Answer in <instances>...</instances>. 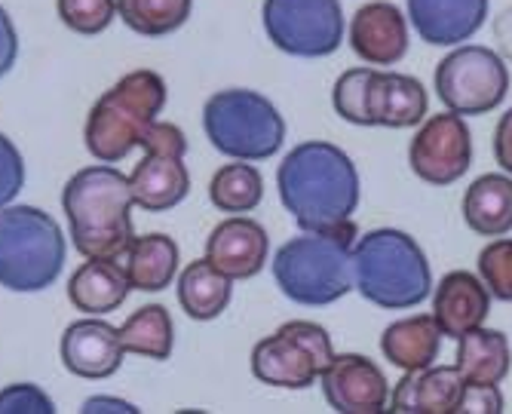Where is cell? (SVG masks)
Returning a JSON list of instances; mask_svg holds the SVG:
<instances>
[{
	"label": "cell",
	"mask_w": 512,
	"mask_h": 414,
	"mask_svg": "<svg viewBox=\"0 0 512 414\" xmlns=\"http://www.w3.org/2000/svg\"><path fill=\"white\" fill-rule=\"evenodd\" d=\"M408 163L417 178L436 188L460 181L473 166V135L467 120L454 111L424 120L408 145Z\"/></svg>",
	"instance_id": "cell-12"
},
{
	"label": "cell",
	"mask_w": 512,
	"mask_h": 414,
	"mask_svg": "<svg viewBox=\"0 0 512 414\" xmlns=\"http://www.w3.org/2000/svg\"><path fill=\"white\" fill-rule=\"evenodd\" d=\"M494 31H497V40L506 50V56H512V10H506L497 22H494Z\"/></svg>",
	"instance_id": "cell-39"
},
{
	"label": "cell",
	"mask_w": 512,
	"mask_h": 414,
	"mask_svg": "<svg viewBox=\"0 0 512 414\" xmlns=\"http://www.w3.org/2000/svg\"><path fill=\"white\" fill-rule=\"evenodd\" d=\"M353 243V221H344L332 230H304V237L283 243L270 264L279 292L301 307H325L341 301L353 289Z\"/></svg>",
	"instance_id": "cell-4"
},
{
	"label": "cell",
	"mask_w": 512,
	"mask_h": 414,
	"mask_svg": "<svg viewBox=\"0 0 512 414\" xmlns=\"http://www.w3.org/2000/svg\"><path fill=\"white\" fill-rule=\"evenodd\" d=\"M479 280L497 301H512V240H491L479 252Z\"/></svg>",
	"instance_id": "cell-31"
},
{
	"label": "cell",
	"mask_w": 512,
	"mask_h": 414,
	"mask_svg": "<svg viewBox=\"0 0 512 414\" xmlns=\"http://www.w3.org/2000/svg\"><path fill=\"white\" fill-rule=\"evenodd\" d=\"M123 341L120 329L105 319H77L62 335V362L71 375L86 381H105L117 375L123 365Z\"/></svg>",
	"instance_id": "cell-15"
},
{
	"label": "cell",
	"mask_w": 512,
	"mask_h": 414,
	"mask_svg": "<svg viewBox=\"0 0 512 414\" xmlns=\"http://www.w3.org/2000/svg\"><path fill=\"white\" fill-rule=\"evenodd\" d=\"M132 206L129 178L111 163L74 172L62 194L74 249L83 258H117L135 240Z\"/></svg>",
	"instance_id": "cell-2"
},
{
	"label": "cell",
	"mask_w": 512,
	"mask_h": 414,
	"mask_svg": "<svg viewBox=\"0 0 512 414\" xmlns=\"http://www.w3.org/2000/svg\"><path fill=\"white\" fill-rule=\"evenodd\" d=\"M194 13V0H117V19L142 37H166Z\"/></svg>",
	"instance_id": "cell-29"
},
{
	"label": "cell",
	"mask_w": 512,
	"mask_h": 414,
	"mask_svg": "<svg viewBox=\"0 0 512 414\" xmlns=\"http://www.w3.org/2000/svg\"><path fill=\"white\" fill-rule=\"evenodd\" d=\"M117 261L123 264L129 286L138 292H163L172 286L175 273H178V246L166 234H148V237H135Z\"/></svg>",
	"instance_id": "cell-24"
},
{
	"label": "cell",
	"mask_w": 512,
	"mask_h": 414,
	"mask_svg": "<svg viewBox=\"0 0 512 414\" xmlns=\"http://www.w3.org/2000/svg\"><path fill=\"white\" fill-rule=\"evenodd\" d=\"M80 411L83 414H96V411H102V414H108V411H114V414H135L138 408L132 402H126V399H117V396H89Z\"/></svg>",
	"instance_id": "cell-38"
},
{
	"label": "cell",
	"mask_w": 512,
	"mask_h": 414,
	"mask_svg": "<svg viewBox=\"0 0 512 414\" xmlns=\"http://www.w3.org/2000/svg\"><path fill=\"white\" fill-rule=\"evenodd\" d=\"M25 188V160L13 138L0 132V209L10 206Z\"/></svg>",
	"instance_id": "cell-33"
},
{
	"label": "cell",
	"mask_w": 512,
	"mask_h": 414,
	"mask_svg": "<svg viewBox=\"0 0 512 414\" xmlns=\"http://www.w3.org/2000/svg\"><path fill=\"white\" fill-rule=\"evenodd\" d=\"M467 384L454 365H430L421 372H405L393 387V411L402 414H457Z\"/></svg>",
	"instance_id": "cell-20"
},
{
	"label": "cell",
	"mask_w": 512,
	"mask_h": 414,
	"mask_svg": "<svg viewBox=\"0 0 512 414\" xmlns=\"http://www.w3.org/2000/svg\"><path fill=\"white\" fill-rule=\"evenodd\" d=\"M19 59V34L10 13L0 7V77H7Z\"/></svg>",
	"instance_id": "cell-36"
},
{
	"label": "cell",
	"mask_w": 512,
	"mask_h": 414,
	"mask_svg": "<svg viewBox=\"0 0 512 414\" xmlns=\"http://www.w3.org/2000/svg\"><path fill=\"white\" fill-rule=\"evenodd\" d=\"M335 356L332 338L319 322L292 319L252 350V375L279 390H307Z\"/></svg>",
	"instance_id": "cell-8"
},
{
	"label": "cell",
	"mask_w": 512,
	"mask_h": 414,
	"mask_svg": "<svg viewBox=\"0 0 512 414\" xmlns=\"http://www.w3.org/2000/svg\"><path fill=\"white\" fill-rule=\"evenodd\" d=\"M491 0H408V22L430 46H460L482 31Z\"/></svg>",
	"instance_id": "cell-17"
},
{
	"label": "cell",
	"mask_w": 512,
	"mask_h": 414,
	"mask_svg": "<svg viewBox=\"0 0 512 414\" xmlns=\"http://www.w3.org/2000/svg\"><path fill=\"white\" fill-rule=\"evenodd\" d=\"M209 200L215 209L230 215L252 212L264 200V178L252 163H227L209 181Z\"/></svg>",
	"instance_id": "cell-28"
},
{
	"label": "cell",
	"mask_w": 512,
	"mask_h": 414,
	"mask_svg": "<svg viewBox=\"0 0 512 414\" xmlns=\"http://www.w3.org/2000/svg\"><path fill=\"white\" fill-rule=\"evenodd\" d=\"M325 402L338 414H381L390 405V384L381 368L362 353L332 356L319 375Z\"/></svg>",
	"instance_id": "cell-13"
},
{
	"label": "cell",
	"mask_w": 512,
	"mask_h": 414,
	"mask_svg": "<svg viewBox=\"0 0 512 414\" xmlns=\"http://www.w3.org/2000/svg\"><path fill=\"white\" fill-rule=\"evenodd\" d=\"M509 341L497 329H470L457 338V375L470 387H497L509 375Z\"/></svg>",
	"instance_id": "cell-22"
},
{
	"label": "cell",
	"mask_w": 512,
	"mask_h": 414,
	"mask_svg": "<svg viewBox=\"0 0 512 414\" xmlns=\"http://www.w3.org/2000/svg\"><path fill=\"white\" fill-rule=\"evenodd\" d=\"M442 347V332L436 326L433 313H417V316H405L393 326L384 329L381 335V350L384 356L402 368V372H421V368H430L439 356Z\"/></svg>",
	"instance_id": "cell-23"
},
{
	"label": "cell",
	"mask_w": 512,
	"mask_h": 414,
	"mask_svg": "<svg viewBox=\"0 0 512 414\" xmlns=\"http://www.w3.org/2000/svg\"><path fill=\"white\" fill-rule=\"evenodd\" d=\"M494 160L506 175H512V108L500 117L494 129Z\"/></svg>",
	"instance_id": "cell-37"
},
{
	"label": "cell",
	"mask_w": 512,
	"mask_h": 414,
	"mask_svg": "<svg viewBox=\"0 0 512 414\" xmlns=\"http://www.w3.org/2000/svg\"><path fill=\"white\" fill-rule=\"evenodd\" d=\"M491 310V292L470 270H451L442 276L433 295V319L442 338H460L479 329Z\"/></svg>",
	"instance_id": "cell-19"
},
{
	"label": "cell",
	"mask_w": 512,
	"mask_h": 414,
	"mask_svg": "<svg viewBox=\"0 0 512 414\" xmlns=\"http://www.w3.org/2000/svg\"><path fill=\"white\" fill-rule=\"evenodd\" d=\"M463 221L479 237H503L512 230V175L488 172L463 194Z\"/></svg>",
	"instance_id": "cell-25"
},
{
	"label": "cell",
	"mask_w": 512,
	"mask_h": 414,
	"mask_svg": "<svg viewBox=\"0 0 512 414\" xmlns=\"http://www.w3.org/2000/svg\"><path fill=\"white\" fill-rule=\"evenodd\" d=\"M353 289L384 310H408L430 298L433 270L414 237L396 227H378L350 249Z\"/></svg>",
	"instance_id": "cell-3"
},
{
	"label": "cell",
	"mask_w": 512,
	"mask_h": 414,
	"mask_svg": "<svg viewBox=\"0 0 512 414\" xmlns=\"http://www.w3.org/2000/svg\"><path fill=\"white\" fill-rule=\"evenodd\" d=\"M230 283L234 280H227L209 258H200L184 267V273L178 276V304L197 322L218 319L227 310L230 295H234Z\"/></svg>",
	"instance_id": "cell-26"
},
{
	"label": "cell",
	"mask_w": 512,
	"mask_h": 414,
	"mask_svg": "<svg viewBox=\"0 0 512 414\" xmlns=\"http://www.w3.org/2000/svg\"><path fill=\"white\" fill-rule=\"evenodd\" d=\"M347 40L365 65H396L408 53V19L396 4L371 0L353 13L347 25Z\"/></svg>",
	"instance_id": "cell-14"
},
{
	"label": "cell",
	"mask_w": 512,
	"mask_h": 414,
	"mask_svg": "<svg viewBox=\"0 0 512 414\" xmlns=\"http://www.w3.org/2000/svg\"><path fill=\"white\" fill-rule=\"evenodd\" d=\"M276 191L301 230H332L353 221L359 169L332 142H301L279 163Z\"/></svg>",
	"instance_id": "cell-1"
},
{
	"label": "cell",
	"mask_w": 512,
	"mask_h": 414,
	"mask_svg": "<svg viewBox=\"0 0 512 414\" xmlns=\"http://www.w3.org/2000/svg\"><path fill=\"white\" fill-rule=\"evenodd\" d=\"M138 148L145 151V157L135 163L132 175H126L132 203L145 212H166L178 206L191 194V172L184 166L188 135L175 123L154 120Z\"/></svg>",
	"instance_id": "cell-11"
},
{
	"label": "cell",
	"mask_w": 512,
	"mask_h": 414,
	"mask_svg": "<svg viewBox=\"0 0 512 414\" xmlns=\"http://www.w3.org/2000/svg\"><path fill=\"white\" fill-rule=\"evenodd\" d=\"M427 89L417 77L396 71H371L365 117L368 126L384 129H411L427 117Z\"/></svg>",
	"instance_id": "cell-18"
},
{
	"label": "cell",
	"mask_w": 512,
	"mask_h": 414,
	"mask_svg": "<svg viewBox=\"0 0 512 414\" xmlns=\"http://www.w3.org/2000/svg\"><path fill=\"white\" fill-rule=\"evenodd\" d=\"M206 258L227 276V280H252L270 258V237L267 230L246 215H234L221 221L209 240Z\"/></svg>",
	"instance_id": "cell-16"
},
{
	"label": "cell",
	"mask_w": 512,
	"mask_h": 414,
	"mask_svg": "<svg viewBox=\"0 0 512 414\" xmlns=\"http://www.w3.org/2000/svg\"><path fill=\"white\" fill-rule=\"evenodd\" d=\"M169 99L166 80L157 71H129L111 89H105L99 102L89 108L83 142L86 151L99 163H120L129 157L148 132L154 120H160Z\"/></svg>",
	"instance_id": "cell-5"
},
{
	"label": "cell",
	"mask_w": 512,
	"mask_h": 414,
	"mask_svg": "<svg viewBox=\"0 0 512 414\" xmlns=\"http://www.w3.org/2000/svg\"><path fill=\"white\" fill-rule=\"evenodd\" d=\"M120 341L126 353H138L157 362L169 359L172 344H175V326H172L169 310L163 304L138 307L120 326Z\"/></svg>",
	"instance_id": "cell-27"
},
{
	"label": "cell",
	"mask_w": 512,
	"mask_h": 414,
	"mask_svg": "<svg viewBox=\"0 0 512 414\" xmlns=\"http://www.w3.org/2000/svg\"><path fill=\"white\" fill-rule=\"evenodd\" d=\"M132 286L123 264L117 258H89L83 261L71 283H68V301L83 310L86 316H105L123 307Z\"/></svg>",
	"instance_id": "cell-21"
},
{
	"label": "cell",
	"mask_w": 512,
	"mask_h": 414,
	"mask_svg": "<svg viewBox=\"0 0 512 414\" xmlns=\"http://www.w3.org/2000/svg\"><path fill=\"white\" fill-rule=\"evenodd\" d=\"M371 71L375 68H350L335 80V89H332V105H335L338 117L353 123V126H368L365 99H368Z\"/></svg>",
	"instance_id": "cell-32"
},
{
	"label": "cell",
	"mask_w": 512,
	"mask_h": 414,
	"mask_svg": "<svg viewBox=\"0 0 512 414\" xmlns=\"http://www.w3.org/2000/svg\"><path fill=\"white\" fill-rule=\"evenodd\" d=\"M203 129L209 145L243 163L273 157L286 142V120L279 108L258 89L230 86L206 99Z\"/></svg>",
	"instance_id": "cell-7"
},
{
	"label": "cell",
	"mask_w": 512,
	"mask_h": 414,
	"mask_svg": "<svg viewBox=\"0 0 512 414\" xmlns=\"http://www.w3.org/2000/svg\"><path fill=\"white\" fill-rule=\"evenodd\" d=\"M503 411V396L497 387H470L463 393L460 411L457 414H500Z\"/></svg>",
	"instance_id": "cell-35"
},
{
	"label": "cell",
	"mask_w": 512,
	"mask_h": 414,
	"mask_svg": "<svg viewBox=\"0 0 512 414\" xmlns=\"http://www.w3.org/2000/svg\"><path fill=\"white\" fill-rule=\"evenodd\" d=\"M68 243L59 221L37 206L0 209V289L43 292L65 267Z\"/></svg>",
	"instance_id": "cell-6"
},
{
	"label": "cell",
	"mask_w": 512,
	"mask_h": 414,
	"mask_svg": "<svg viewBox=\"0 0 512 414\" xmlns=\"http://www.w3.org/2000/svg\"><path fill=\"white\" fill-rule=\"evenodd\" d=\"M261 25L279 53L295 59H325L344 43L341 0H264Z\"/></svg>",
	"instance_id": "cell-9"
},
{
	"label": "cell",
	"mask_w": 512,
	"mask_h": 414,
	"mask_svg": "<svg viewBox=\"0 0 512 414\" xmlns=\"http://www.w3.org/2000/svg\"><path fill=\"white\" fill-rule=\"evenodd\" d=\"M433 83L445 111L479 117L503 105L509 92V68L488 46L467 43L436 65Z\"/></svg>",
	"instance_id": "cell-10"
},
{
	"label": "cell",
	"mask_w": 512,
	"mask_h": 414,
	"mask_svg": "<svg viewBox=\"0 0 512 414\" xmlns=\"http://www.w3.org/2000/svg\"><path fill=\"white\" fill-rule=\"evenodd\" d=\"M56 10L68 31L92 37L117 19V0H56Z\"/></svg>",
	"instance_id": "cell-30"
},
{
	"label": "cell",
	"mask_w": 512,
	"mask_h": 414,
	"mask_svg": "<svg viewBox=\"0 0 512 414\" xmlns=\"http://www.w3.org/2000/svg\"><path fill=\"white\" fill-rule=\"evenodd\" d=\"M56 402L37 384H10L0 390V414H53Z\"/></svg>",
	"instance_id": "cell-34"
}]
</instances>
